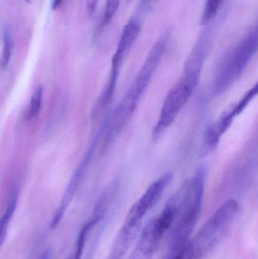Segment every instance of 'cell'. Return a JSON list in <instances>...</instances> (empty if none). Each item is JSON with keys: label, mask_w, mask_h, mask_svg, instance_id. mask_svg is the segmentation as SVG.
Instances as JSON below:
<instances>
[{"label": "cell", "mask_w": 258, "mask_h": 259, "mask_svg": "<svg viewBox=\"0 0 258 259\" xmlns=\"http://www.w3.org/2000/svg\"><path fill=\"white\" fill-rule=\"evenodd\" d=\"M157 0H142V6L145 9H150Z\"/></svg>", "instance_id": "cell-19"}, {"label": "cell", "mask_w": 258, "mask_h": 259, "mask_svg": "<svg viewBox=\"0 0 258 259\" xmlns=\"http://www.w3.org/2000/svg\"><path fill=\"white\" fill-rule=\"evenodd\" d=\"M18 200V193L16 191H14L10 195V197L8 200L6 209L2 215L1 222H0V241H1L2 244L4 243L6 234H7L8 228L10 225L11 220L15 214V210H16Z\"/></svg>", "instance_id": "cell-12"}, {"label": "cell", "mask_w": 258, "mask_h": 259, "mask_svg": "<svg viewBox=\"0 0 258 259\" xmlns=\"http://www.w3.org/2000/svg\"><path fill=\"white\" fill-rule=\"evenodd\" d=\"M39 259H53V252L50 249H47L41 255Z\"/></svg>", "instance_id": "cell-20"}, {"label": "cell", "mask_w": 258, "mask_h": 259, "mask_svg": "<svg viewBox=\"0 0 258 259\" xmlns=\"http://www.w3.org/2000/svg\"><path fill=\"white\" fill-rule=\"evenodd\" d=\"M238 211L239 204L235 199L223 204L189 241L184 259H202L209 255L227 237Z\"/></svg>", "instance_id": "cell-3"}, {"label": "cell", "mask_w": 258, "mask_h": 259, "mask_svg": "<svg viewBox=\"0 0 258 259\" xmlns=\"http://www.w3.org/2000/svg\"><path fill=\"white\" fill-rule=\"evenodd\" d=\"M258 96V80L257 83L251 88L248 90L243 96L242 98L236 102V103H233V106H230V110H231L232 113L234 115L235 117L239 116V115L242 113L248 107V105L254 100L256 97Z\"/></svg>", "instance_id": "cell-13"}, {"label": "cell", "mask_w": 258, "mask_h": 259, "mask_svg": "<svg viewBox=\"0 0 258 259\" xmlns=\"http://www.w3.org/2000/svg\"><path fill=\"white\" fill-rule=\"evenodd\" d=\"M13 50V39L12 33L7 27L3 30V50H2L1 67L6 68L10 62Z\"/></svg>", "instance_id": "cell-15"}, {"label": "cell", "mask_w": 258, "mask_h": 259, "mask_svg": "<svg viewBox=\"0 0 258 259\" xmlns=\"http://www.w3.org/2000/svg\"><path fill=\"white\" fill-rule=\"evenodd\" d=\"M42 98H43V88L38 86L33 92L30 103L26 111L25 118L28 121L34 119L39 115L42 107Z\"/></svg>", "instance_id": "cell-14"}, {"label": "cell", "mask_w": 258, "mask_h": 259, "mask_svg": "<svg viewBox=\"0 0 258 259\" xmlns=\"http://www.w3.org/2000/svg\"><path fill=\"white\" fill-rule=\"evenodd\" d=\"M169 36V33H165L150 50L136 78L115 108L107 125L105 127L106 140H112L119 134L131 118L159 68Z\"/></svg>", "instance_id": "cell-2"}, {"label": "cell", "mask_w": 258, "mask_h": 259, "mask_svg": "<svg viewBox=\"0 0 258 259\" xmlns=\"http://www.w3.org/2000/svg\"><path fill=\"white\" fill-rule=\"evenodd\" d=\"M121 0H106V7L102 17V25L106 26L113 19L119 8Z\"/></svg>", "instance_id": "cell-16"}, {"label": "cell", "mask_w": 258, "mask_h": 259, "mask_svg": "<svg viewBox=\"0 0 258 259\" xmlns=\"http://www.w3.org/2000/svg\"><path fill=\"white\" fill-rule=\"evenodd\" d=\"M185 255H186L185 250L168 249V253L163 259H184Z\"/></svg>", "instance_id": "cell-17"}, {"label": "cell", "mask_w": 258, "mask_h": 259, "mask_svg": "<svg viewBox=\"0 0 258 259\" xmlns=\"http://www.w3.org/2000/svg\"><path fill=\"white\" fill-rule=\"evenodd\" d=\"M218 23V21L212 23L200 35L185 62L183 74L201 78V72L213 44Z\"/></svg>", "instance_id": "cell-10"}, {"label": "cell", "mask_w": 258, "mask_h": 259, "mask_svg": "<svg viewBox=\"0 0 258 259\" xmlns=\"http://www.w3.org/2000/svg\"><path fill=\"white\" fill-rule=\"evenodd\" d=\"M257 53L258 21L223 59L213 81V95H221L231 88Z\"/></svg>", "instance_id": "cell-4"}, {"label": "cell", "mask_w": 258, "mask_h": 259, "mask_svg": "<svg viewBox=\"0 0 258 259\" xmlns=\"http://www.w3.org/2000/svg\"><path fill=\"white\" fill-rule=\"evenodd\" d=\"M140 32V24L136 20H131L129 21L124 27L116 51L112 58L109 80L103 91V94L106 97L110 98L113 97L121 65L126 56L128 55L129 52L131 50L133 44L139 37Z\"/></svg>", "instance_id": "cell-8"}, {"label": "cell", "mask_w": 258, "mask_h": 259, "mask_svg": "<svg viewBox=\"0 0 258 259\" xmlns=\"http://www.w3.org/2000/svg\"><path fill=\"white\" fill-rule=\"evenodd\" d=\"M101 136V133L100 132L98 134V137L92 141V144L89 146L88 150L86 151V155L83 156V159L80 161L77 168L74 171L72 178H71V181L68 183L67 186L66 190L62 196V199H61L60 203L56 209V212L53 214V219L51 222V228H56L59 225V222L62 220L63 216L65 215V211L68 209V206L71 204L80 183H81L82 179L87 170L88 166H89V162L93 156L94 152H95V148H96L97 144L99 142L100 137Z\"/></svg>", "instance_id": "cell-9"}, {"label": "cell", "mask_w": 258, "mask_h": 259, "mask_svg": "<svg viewBox=\"0 0 258 259\" xmlns=\"http://www.w3.org/2000/svg\"><path fill=\"white\" fill-rule=\"evenodd\" d=\"M63 0H51V9L57 10L62 6Z\"/></svg>", "instance_id": "cell-21"}, {"label": "cell", "mask_w": 258, "mask_h": 259, "mask_svg": "<svg viewBox=\"0 0 258 259\" xmlns=\"http://www.w3.org/2000/svg\"><path fill=\"white\" fill-rule=\"evenodd\" d=\"M199 81V79L182 74L177 83L168 91L164 100L157 122L153 129V140H159L172 125L192 97Z\"/></svg>", "instance_id": "cell-5"}, {"label": "cell", "mask_w": 258, "mask_h": 259, "mask_svg": "<svg viewBox=\"0 0 258 259\" xmlns=\"http://www.w3.org/2000/svg\"><path fill=\"white\" fill-rule=\"evenodd\" d=\"M206 178L207 169L201 166L193 178L184 181L171 197L177 205V215L169 231V248H187L202 208Z\"/></svg>", "instance_id": "cell-1"}, {"label": "cell", "mask_w": 258, "mask_h": 259, "mask_svg": "<svg viewBox=\"0 0 258 259\" xmlns=\"http://www.w3.org/2000/svg\"><path fill=\"white\" fill-rule=\"evenodd\" d=\"M175 218V207L168 202L163 211L147 224L129 259L152 258L164 236L169 232Z\"/></svg>", "instance_id": "cell-6"}, {"label": "cell", "mask_w": 258, "mask_h": 259, "mask_svg": "<svg viewBox=\"0 0 258 259\" xmlns=\"http://www.w3.org/2000/svg\"><path fill=\"white\" fill-rule=\"evenodd\" d=\"M173 178L174 175L171 172H166L148 187L143 195L130 208L121 231L137 237L140 231L142 221L160 200Z\"/></svg>", "instance_id": "cell-7"}, {"label": "cell", "mask_w": 258, "mask_h": 259, "mask_svg": "<svg viewBox=\"0 0 258 259\" xmlns=\"http://www.w3.org/2000/svg\"><path fill=\"white\" fill-rule=\"evenodd\" d=\"M104 211L96 208L93 217L90 220L86 222L80 229L76 241L75 249L72 256L69 259H81L83 256V250H84L85 245L89 238V233L92 231L95 225L99 222L100 219L102 217Z\"/></svg>", "instance_id": "cell-11"}, {"label": "cell", "mask_w": 258, "mask_h": 259, "mask_svg": "<svg viewBox=\"0 0 258 259\" xmlns=\"http://www.w3.org/2000/svg\"><path fill=\"white\" fill-rule=\"evenodd\" d=\"M98 3V0H86V9L89 16H92L95 13Z\"/></svg>", "instance_id": "cell-18"}]
</instances>
